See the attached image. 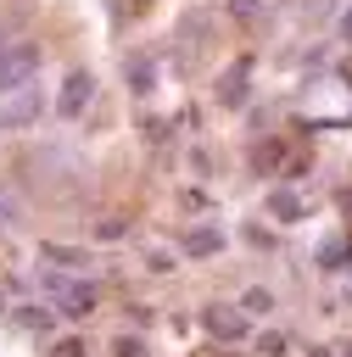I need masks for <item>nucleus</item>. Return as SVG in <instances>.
Returning <instances> with one entry per match:
<instances>
[{
  "instance_id": "1",
  "label": "nucleus",
  "mask_w": 352,
  "mask_h": 357,
  "mask_svg": "<svg viewBox=\"0 0 352 357\" xmlns=\"http://www.w3.org/2000/svg\"><path fill=\"white\" fill-rule=\"evenodd\" d=\"M34 290H45V301L67 318V324H89L95 307H101V284L78 268H56V262H39L34 273Z\"/></svg>"
},
{
  "instance_id": "2",
  "label": "nucleus",
  "mask_w": 352,
  "mask_h": 357,
  "mask_svg": "<svg viewBox=\"0 0 352 357\" xmlns=\"http://www.w3.org/2000/svg\"><path fill=\"white\" fill-rule=\"evenodd\" d=\"M251 78H257V56H251V50H240L235 61H223L218 78H212V100H218V112H246V100H251Z\"/></svg>"
},
{
  "instance_id": "3",
  "label": "nucleus",
  "mask_w": 352,
  "mask_h": 357,
  "mask_svg": "<svg viewBox=\"0 0 352 357\" xmlns=\"http://www.w3.org/2000/svg\"><path fill=\"white\" fill-rule=\"evenodd\" d=\"M39 67H45V45L39 39H6L0 45V95L22 89Z\"/></svg>"
},
{
  "instance_id": "4",
  "label": "nucleus",
  "mask_w": 352,
  "mask_h": 357,
  "mask_svg": "<svg viewBox=\"0 0 352 357\" xmlns=\"http://www.w3.org/2000/svg\"><path fill=\"white\" fill-rule=\"evenodd\" d=\"M45 112H50V100H45V89L28 78L22 89L0 95V134H22V128H34Z\"/></svg>"
},
{
  "instance_id": "5",
  "label": "nucleus",
  "mask_w": 352,
  "mask_h": 357,
  "mask_svg": "<svg viewBox=\"0 0 352 357\" xmlns=\"http://www.w3.org/2000/svg\"><path fill=\"white\" fill-rule=\"evenodd\" d=\"M201 329H207L212 340L235 346V340L251 335V312H246V307H229V301H207V307H201Z\"/></svg>"
},
{
  "instance_id": "6",
  "label": "nucleus",
  "mask_w": 352,
  "mask_h": 357,
  "mask_svg": "<svg viewBox=\"0 0 352 357\" xmlns=\"http://www.w3.org/2000/svg\"><path fill=\"white\" fill-rule=\"evenodd\" d=\"M89 100H95V73H89V67H73V73L61 78V89H56V117L78 123V117L89 112Z\"/></svg>"
},
{
  "instance_id": "7",
  "label": "nucleus",
  "mask_w": 352,
  "mask_h": 357,
  "mask_svg": "<svg viewBox=\"0 0 352 357\" xmlns=\"http://www.w3.org/2000/svg\"><path fill=\"white\" fill-rule=\"evenodd\" d=\"M223 245H229L223 223H196V229H184V234H179V251H184L190 262H207V257H218Z\"/></svg>"
},
{
  "instance_id": "8",
  "label": "nucleus",
  "mask_w": 352,
  "mask_h": 357,
  "mask_svg": "<svg viewBox=\"0 0 352 357\" xmlns=\"http://www.w3.org/2000/svg\"><path fill=\"white\" fill-rule=\"evenodd\" d=\"M11 324L22 329V335H56V324H61V312L50 307V301H11Z\"/></svg>"
},
{
  "instance_id": "9",
  "label": "nucleus",
  "mask_w": 352,
  "mask_h": 357,
  "mask_svg": "<svg viewBox=\"0 0 352 357\" xmlns=\"http://www.w3.org/2000/svg\"><path fill=\"white\" fill-rule=\"evenodd\" d=\"M123 84H129V95H156V61H151V50H129L123 56Z\"/></svg>"
},
{
  "instance_id": "10",
  "label": "nucleus",
  "mask_w": 352,
  "mask_h": 357,
  "mask_svg": "<svg viewBox=\"0 0 352 357\" xmlns=\"http://www.w3.org/2000/svg\"><path fill=\"white\" fill-rule=\"evenodd\" d=\"M268 218H274V223H296V218H307V201H302L291 184H274V190H268Z\"/></svg>"
},
{
  "instance_id": "11",
  "label": "nucleus",
  "mask_w": 352,
  "mask_h": 357,
  "mask_svg": "<svg viewBox=\"0 0 352 357\" xmlns=\"http://www.w3.org/2000/svg\"><path fill=\"white\" fill-rule=\"evenodd\" d=\"M285 156H291V139L268 134L263 145H251V173H263V178H268V173H279V162H285Z\"/></svg>"
},
{
  "instance_id": "12",
  "label": "nucleus",
  "mask_w": 352,
  "mask_h": 357,
  "mask_svg": "<svg viewBox=\"0 0 352 357\" xmlns=\"http://www.w3.org/2000/svg\"><path fill=\"white\" fill-rule=\"evenodd\" d=\"M313 257H318V268H324V273H346V229H341V234H330Z\"/></svg>"
},
{
  "instance_id": "13",
  "label": "nucleus",
  "mask_w": 352,
  "mask_h": 357,
  "mask_svg": "<svg viewBox=\"0 0 352 357\" xmlns=\"http://www.w3.org/2000/svg\"><path fill=\"white\" fill-rule=\"evenodd\" d=\"M39 262H56V268H84V251H78V245H56V240H39Z\"/></svg>"
},
{
  "instance_id": "14",
  "label": "nucleus",
  "mask_w": 352,
  "mask_h": 357,
  "mask_svg": "<svg viewBox=\"0 0 352 357\" xmlns=\"http://www.w3.org/2000/svg\"><path fill=\"white\" fill-rule=\"evenodd\" d=\"M45 357H89V340L84 335H61V340L45 346Z\"/></svg>"
},
{
  "instance_id": "15",
  "label": "nucleus",
  "mask_w": 352,
  "mask_h": 357,
  "mask_svg": "<svg viewBox=\"0 0 352 357\" xmlns=\"http://www.w3.org/2000/svg\"><path fill=\"white\" fill-rule=\"evenodd\" d=\"M112 357H151V346H145L140 335H117V340H112Z\"/></svg>"
},
{
  "instance_id": "16",
  "label": "nucleus",
  "mask_w": 352,
  "mask_h": 357,
  "mask_svg": "<svg viewBox=\"0 0 352 357\" xmlns=\"http://www.w3.org/2000/svg\"><path fill=\"white\" fill-rule=\"evenodd\" d=\"M240 307H246V312H274V296H268L263 284H251V290L240 296Z\"/></svg>"
},
{
  "instance_id": "17",
  "label": "nucleus",
  "mask_w": 352,
  "mask_h": 357,
  "mask_svg": "<svg viewBox=\"0 0 352 357\" xmlns=\"http://www.w3.org/2000/svg\"><path fill=\"white\" fill-rule=\"evenodd\" d=\"M223 11H229L235 22H257V11H263V0H223Z\"/></svg>"
},
{
  "instance_id": "18",
  "label": "nucleus",
  "mask_w": 352,
  "mask_h": 357,
  "mask_svg": "<svg viewBox=\"0 0 352 357\" xmlns=\"http://www.w3.org/2000/svg\"><path fill=\"white\" fill-rule=\"evenodd\" d=\"M285 346H291V340H285L279 329H268V335H257V351H263V357H285Z\"/></svg>"
},
{
  "instance_id": "19",
  "label": "nucleus",
  "mask_w": 352,
  "mask_h": 357,
  "mask_svg": "<svg viewBox=\"0 0 352 357\" xmlns=\"http://www.w3.org/2000/svg\"><path fill=\"white\" fill-rule=\"evenodd\" d=\"M17 218H22V206H17V195L0 184V223H17Z\"/></svg>"
},
{
  "instance_id": "20",
  "label": "nucleus",
  "mask_w": 352,
  "mask_h": 357,
  "mask_svg": "<svg viewBox=\"0 0 352 357\" xmlns=\"http://www.w3.org/2000/svg\"><path fill=\"white\" fill-rule=\"evenodd\" d=\"M123 234H129V223H123V218H106V223L95 229V240H123Z\"/></svg>"
},
{
  "instance_id": "21",
  "label": "nucleus",
  "mask_w": 352,
  "mask_h": 357,
  "mask_svg": "<svg viewBox=\"0 0 352 357\" xmlns=\"http://www.w3.org/2000/svg\"><path fill=\"white\" fill-rule=\"evenodd\" d=\"M341 39H346V45H352V6H346V11H341Z\"/></svg>"
},
{
  "instance_id": "22",
  "label": "nucleus",
  "mask_w": 352,
  "mask_h": 357,
  "mask_svg": "<svg viewBox=\"0 0 352 357\" xmlns=\"http://www.w3.org/2000/svg\"><path fill=\"white\" fill-rule=\"evenodd\" d=\"M341 212H346V229H352V190L341 195Z\"/></svg>"
},
{
  "instance_id": "23",
  "label": "nucleus",
  "mask_w": 352,
  "mask_h": 357,
  "mask_svg": "<svg viewBox=\"0 0 352 357\" xmlns=\"http://www.w3.org/2000/svg\"><path fill=\"white\" fill-rule=\"evenodd\" d=\"M0 318H11V296H6V284H0Z\"/></svg>"
},
{
  "instance_id": "24",
  "label": "nucleus",
  "mask_w": 352,
  "mask_h": 357,
  "mask_svg": "<svg viewBox=\"0 0 352 357\" xmlns=\"http://www.w3.org/2000/svg\"><path fill=\"white\" fill-rule=\"evenodd\" d=\"M302 357H330V346H307V351H302Z\"/></svg>"
},
{
  "instance_id": "25",
  "label": "nucleus",
  "mask_w": 352,
  "mask_h": 357,
  "mask_svg": "<svg viewBox=\"0 0 352 357\" xmlns=\"http://www.w3.org/2000/svg\"><path fill=\"white\" fill-rule=\"evenodd\" d=\"M346 273H352V229H346Z\"/></svg>"
},
{
  "instance_id": "26",
  "label": "nucleus",
  "mask_w": 352,
  "mask_h": 357,
  "mask_svg": "<svg viewBox=\"0 0 352 357\" xmlns=\"http://www.w3.org/2000/svg\"><path fill=\"white\" fill-rule=\"evenodd\" d=\"M145 6H156V0H134V11H145Z\"/></svg>"
},
{
  "instance_id": "27",
  "label": "nucleus",
  "mask_w": 352,
  "mask_h": 357,
  "mask_svg": "<svg viewBox=\"0 0 352 357\" xmlns=\"http://www.w3.org/2000/svg\"><path fill=\"white\" fill-rule=\"evenodd\" d=\"M0 45H6V28H0Z\"/></svg>"
}]
</instances>
